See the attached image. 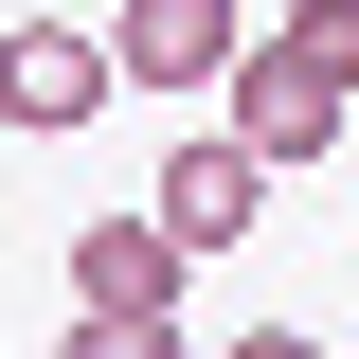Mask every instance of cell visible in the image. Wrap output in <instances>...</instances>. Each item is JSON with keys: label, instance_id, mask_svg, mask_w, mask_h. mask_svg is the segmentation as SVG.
Here are the masks:
<instances>
[{"label": "cell", "instance_id": "obj_6", "mask_svg": "<svg viewBox=\"0 0 359 359\" xmlns=\"http://www.w3.org/2000/svg\"><path fill=\"white\" fill-rule=\"evenodd\" d=\"M269 54H287L323 108H359V0H287V36H269Z\"/></svg>", "mask_w": 359, "mask_h": 359}, {"label": "cell", "instance_id": "obj_7", "mask_svg": "<svg viewBox=\"0 0 359 359\" xmlns=\"http://www.w3.org/2000/svg\"><path fill=\"white\" fill-rule=\"evenodd\" d=\"M54 359H180V323H90V306H72V341H54Z\"/></svg>", "mask_w": 359, "mask_h": 359}, {"label": "cell", "instance_id": "obj_2", "mask_svg": "<svg viewBox=\"0 0 359 359\" xmlns=\"http://www.w3.org/2000/svg\"><path fill=\"white\" fill-rule=\"evenodd\" d=\"M108 36H72V18H18V36H0V126H36V144H72L90 108H108Z\"/></svg>", "mask_w": 359, "mask_h": 359}, {"label": "cell", "instance_id": "obj_3", "mask_svg": "<svg viewBox=\"0 0 359 359\" xmlns=\"http://www.w3.org/2000/svg\"><path fill=\"white\" fill-rule=\"evenodd\" d=\"M233 54H252L233 0H126L108 18V72H144V90H233Z\"/></svg>", "mask_w": 359, "mask_h": 359}, {"label": "cell", "instance_id": "obj_1", "mask_svg": "<svg viewBox=\"0 0 359 359\" xmlns=\"http://www.w3.org/2000/svg\"><path fill=\"white\" fill-rule=\"evenodd\" d=\"M180 269H198V252H180L144 198H126V216H72V306L90 323H180Z\"/></svg>", "mask_w": 359, "mask_h": 359}, {"label": "cell", "instance_id": "obj_8", "mask_svg": "<svg viewBox=\"0 0 359 359\" xmlns=\"http://www.w3.org/2000/svg\"><path fill=\"white\" fill-rule=\"evenodd\" d=\"M233 359H323V341H306V323H252V341H233Z\"/></svg>", "mask_w": 359, "mask_h": 359}, {"label": "cell", "instance_id": "obj_4", "mask_svg": "<svg viewBox=\"0 0 359 359\" xmlns=\"http://www.w3.org/2000/svg\"><path fill=\"white\" fill-rule=\"evenodd\" d=\"M144 216H162V233H180V252H233V233H252V216H269V162H252V144H233V126H216V144H180V162H162V180H144Z\"/></svg>", "mask_w": 359, "mask_h": 359}, {"label": "cell", "instance_id": "obj_5", "mask_svg": "<svg viewBox=\"0 0 359 359\" xmlns=\"http://www.w3.org/2000/svg\"><path fill=\"white\" fill-rule=\"evenodd\" d=\"M233 144H252L269 180H306L323 144H341V108H323V90H306V72H287V54L252 36V54H233Z\"/></svg>", "mask_w": 359, "mask_h": 359}]
</instances>
